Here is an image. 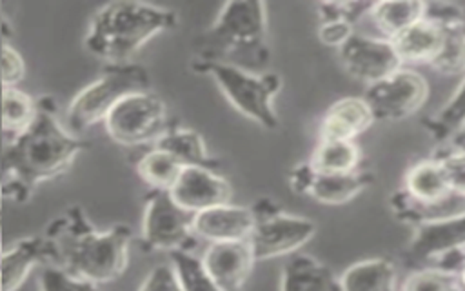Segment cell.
I'll use <instances>...</instances> for the list:
<instances>
[{"label":"cell","instance_id":"6da1fadb","mask_svg":"<svg viewBox=\"0 0 465 291\" xmlns=\"http://www.w3.org/2000/svg\"><path fill=\"white\" fill-rule=\"evenodd\" d=\"M85 146V140L71 133L58 118L54 102L40 96L31 125L4 142L0 167L4 198L24 204L38 186L67 173Z\"/></svg>","mask_w":465,"mask_h":291},{"label":"cell","instance_id":"7a4b0ae2","mask_svg":"<svg viewBox=\"0 0 465 291\" xmlns=\"http://www.w3.org/2000/svg\"><path fill=\"white\" fill-rule=\"evenodd\" d=\"M47 262L96 286L120 278L129 266L131 231L124 224L96 227L80 206H69L44 231Z\"/></svg>","mask_w":465,"mask_h":291},{"label":"cell","instance_id":"3957f363","mask_svg":"<svg viewBox=\"0 0 465 291\" xmlns=\"http://www.w3.org/2000/svg\"><path fill=\"white\" fill-rule=\"evenodd\" d=\"M176 24L178 13L163 5L138 0L107 2L93 13L84 49L105 65L129 64L143 45Z\"/></svg>","mask_w":465,"mask_h":291},{"label":"cell","instance_id":"277c9868","mask_svg":"<svg viewBox=\"0 0 465 291\" xmlns=\"http://www.w3.org/2000/svg\"><path fill=\"white\" fill-rule=\"evenodd\" d=\"M263 2L234 0L222 5L194 45V62H223L265 71L271 60Z\"/></svg>","mask_w":465,"mask_h":291},{"label":"cell","instance_id":"5b68a950","mask_svg":"<svg viewBox=\"0 0 465 291\" xmlns=\"http://www.w3.org/2000/svg\"><path fill=\"white\" fill-rule=\"evenodd\" d=\"M143 89H151V76L143 65L134 62L105 65L96 78L69 100L62 120L71 133L80 136L93 125L102 124L122 98Z\"/></svg>","mask_w":465,"mask_h":291},{"label":"cell","instance_id":"8992f818","mask_svg":"<svg viewBox=\"0 0 465 291\" xmlns=\"http://www.w3.org/2000/svg\"><path fill=\"white\" fill-rule=\"evenodd\" d=\"M193 69L209 75L227 102L245 118L267 131L278 127L274 98L282 89L280 75L249 71L223 62H193Z\"/></svg>","mask_w":465,"mask_h":291},{"label":"cell","instance_id":"52a82bcc","mask_svg":"<svg viewBox=\"0 0 465 291\" xmlns=\"http://www.w3.org/2000/svg\"><path fill=\"white\" fill-rule=\"evenodd\" d=\"M107 136L122 147H151L167 131L169 113L153 89L122 98L102 122Z\"/></svg>","mask_w":465,"mask_h":291},{"label":"cell","instance_id":"ba28073f","mask_svg":"<svg viewBox=\"0 0 465 291\" xmlns=\"http://www.w3.org/2000/svg\"><path fill=\"white\" fill-rule=\"evenodd\" d=\"M142 244L149 251H191L198 240L193 233V213L180 207L169 191L151 189L142 215Z\"/></svg>","mask_w":465,"mask_h":291},{"label":"cell","instance_id":"9c48e42d","mask_svg":"<svg viewBox=\"0 0 465 291\" xmlns=\"http://www.w3.org/2000/svg\"><path fill=\"white\" fill-rule=\"evenodd\" d=\"M429 96V82L409 67H400L389 76L369 84L361 98L371 107L374 120L398 122L420 111Z\"/></svg>","mask_w":465,"mask_h":291},{"label":"cell","instance_id":"30bf717a","mask_svg":"<svg viewBox=\"0 0 465 291\" xmlns=\"http://www.w3.org/2000/svg\"><path fill=\"white\" fill-rule=\"evenodd\" d=\"M254 227L247 238L256 262L278 256H291L316 233V224L307 216L291 213L256 211Z\"/></svg>","mask_w":465,"mask_h":291},{"label":"cell","instance_id":"8fae6325","mask_svg":"<svg viewBox=\"0 0 465 291\" xmlns=\"http://www.w3.org/2000/svg\"><path fill=\"white\" fill-rule=\"evenodd\" d=\"M343 71L365 85L374 84L403 67L391 40L352 33V36L338 49Z\"/></svg>","mask_w":465,"mask_h":291},{"label":"cell","instance_id":"7c38bea8","mask_svg":"<svg viewBox=\"0 0 465 291\" xmlns=\"http://www.w3.org/2000/svg\"><path fill=\"white\" fill-rule=\"evenodd\" d=\"M372 182V175L369 171H352V173H316L307 162L298 164L291 175V187L307 195L318 204L323 206H341L356 198L369 184Z\"/></svg>","mask_w":465,"mask_h":291},{"label":"cell","instance_id":"4fadbf2b","mask_svg":"<svg viewBox=\"0 0 465 291\" xmlns=\"http://www.w3.org/2000/svg\"><path fill=\"white\" fill-rule=\"evenodd\" d=\"M169 195L180 207L194 215L213 206L231 202L232 187L216 169L189 166L182 167Z\"/></svg>","mask_w":465,"mask_h":291},{"label":"cell","instance_id":"5bb4252c","mask_svg":"<svg viewBox=\"0 0 465 291\" xmlns=\"http://www.w3.org/2000/svg\"><path fill=\"white\" fill-rule=\"evenodd\" d=\"M200 262L209 278L223 291H243L256 264L247 240L209 244Z\"/></svg>","mask_w":465,"mask_h":291},{"label":"cell","instance_id":"9a60e30c","mask_svg":"<svg viewBox=\"0 0 465 291\" xmlns=\"http://www.w3.org/2000/svg\"><path fill=\"white\" fill-rule=\"evenodd\" d=\"M460 249H465V213L416 226L407 246V258L412 264L432 266L438 258Z\"/></svg>","mask_w":465,"mask_h":291},{"label":"cell","instance_id":"2e32d148","mask_svg":"<svg viewBox=\"0 0 465 291\" xmlns=\"http://www.w3.org/2000/svg\"><path fill=\"white\" fill-rule=\"evenodd\" d=\"M256 222L252 207L220 204L193 215V233L207 244L247 240Z\"/></svg>","mask_w":465,"mask_h":291},{"label":"cell","instance_id":"e0dca14e","mask_svg":"<svg viewBox=\"0 0 465 291\" xmlns=\"http://www.w3.org/2000/svg\"><path fill=\"white\" fill-rule=\"evenodd\" d=\"M374 124V115L361 96L334 100L318 127L320 140H356Z\"/></svg>","mask_w":465,"mask_h":291},{"label":"cell","instance_id":"ac0fdd59","mask_svg":"<svg viewBox=\"0 0 465 291\" xmlns=\"http://www.w3.org/2000/svg\"><path fill=\"white\" fill-rule=\"evenodd\" d=\"M47 262L45 242L42 235H29L2 247L0 253V289L16 291L35 271Z\"/></svg>","mask_w":465,"mask_h":291},{"label":"cell","instance_id":"d6986e66","mask_svg":"<svg viewBox=\"0 0 465 291\" xmlns=\"http://www.w3.org/2000/svg\"><path fill=\"white\" fill-rule=\"evenodd\" d=\"M280 291H340V282L318 258L294 253L282 269Z\"/></svg>","mask_w":465,"mask_h":291},{"label":"cell","instance_id":"ffe728a7","mask_svg":"<svg viewBox=\"0 0 465 291\" xmlns=\"http://www.w3.org/2000/svg\"><path fill=\"white\" fill-rule=\"evenodd\" d=\"M398 58L405 65L430 64L441 44V27L427 18H420L392 40Z\"/></svg>","mask_w":465,"mask_h":291},{"label":"cell","instance_id":"44dd1931","mask_svg":"<svg viewBox=\"0 0 465 291\" xmlns=\"http://www.w3.org/2000/svg\"><path fill=\"white\" fill-rule=\"evenodd\" d=\"M411 202L429 206L445 200L450 195L440 160L423 158L411 166L403 176V186L400 189Z\"/></svg>","mask_w":465,"mask_h":291},{"label":"cell","instance_id":"7402d4cb","mask_svg":"<svg viewBox=\"0 0 465 291\" xmlns=\"http://www.w3.org/2000/svg\"><path fill=\"white\" fill-rule=\"evenodd\" d=\"M340 291H398L396 266L387 258H365L340 276Z\"/></svg>","mask_w":465,"mask_h":291},{"label":"cell","instance_id":"603a6c76","mask_svg":"<svg viewBox=\"0 0 465 291\" xmlns=\"http://www.w3.org/2000/svg\"><path fill=\"white\" fill-rule=\"evenodd\" d=\"M154 147L171 155L182 167L200 166L216 169L218 162L211 156L203 136L183 125H169L167 131L154 142Z\"/></svg>","mask_w":465,"mask_h":291},{"label":"cell","instance_id":"cb8c5ba5","mask_svg":"<svg viewBox=\"0 0 465 291\" xmlns=\"http://www.w3.org/2000/svg\"><path fill=\"white\" fill-rule=\"evenodd\" d=\"M425 2L420 0H391L372 2L367 18L378 29L381 38L392 40L409 25L423 18Z\"/></svg>","mask_w":465,"mask_h":291},{"label":"cell","instance_id":"d4e9b609","mask_svg":"<svg viewBox=\"0 0 465 291\" xmlns=\"http://www.w3.org/2000/svg\"><path fill=\"white\" fill-rule=\"evenodd\" d=\"M38 111V98L16 87L0 89V129L4 142L24 133L35 120Z\"/></svg>","mask_w":465,"mask_h":291},{"label":"cell","instance_id":"484cf974","mask_svg":"<svg viewBox=\"0 0 465 291\" xmlns=\"http://www.w3.org/2000/svg\"><path fill=\"white\" fill-rule=\"evenodd\" d=\"M360 147L354 140H318L307 164L316 173H352L360 169Z\"/></svg>","mask_w":465,"mask_h":291},{"label":"cell","instance_id":"4316f807","mask_svg":"<svg viewBox=\"0 0 465 291\" xmlns=\"http://www.w3.org/2000/svg\"><path fill=\"white\" fill-rule=\"evenodd\" d=\"M441 27V44L429 64L434 71L445 76L465 75V18L438 24Z\"/></svg>","mask_w":465,"mask_h":291},{"label":"cell","instance_id":"83f0119b","mask_svg":"<svg viewBox=\"0 0 465 291\" xmlns=\"http://www.w3.org/2000/svg\"><path fill=\"white\" fill-rule=\"evenodd\" d=\"M134 167L145 186L156 191H169L182 171V166L171 155L154 146L145 147Z\"/></svg>","mask_w":465,"mask_h":291},{"label":"cell","instance_id":"f1b7e54d","mask_svg":"<svg viewBox=\"0 0 465 291\" xmlns=\"http://www.w3.org/2000/svg\"><path fill=\"white\" fill-rule=\"evenodd\" d=\"M465 122V75L461 76L458 87L449 96V100L425 122V127L432 140L447 144V140L460 129Z\"/></svg>","mask_w":465,"mask_h":291},{"label":"cell","instance_id":"f546056e","mask_svg":"<svg viewBox=\"0 0 465 291\" xmlns=\"http://www.w3.org/2000/svg\"><path fill=\"white\" fill-rule=\"evenodd\" d=\"M169 260L183 291H223L209 278L200 256H196L193 251L171 253Z\"/></svg>","mask_w":465,"mask_h":291},{"label":"cell","instance_id":"4dcf8cb0","mask_svg":"<svg viewBox=\"0 0 465 291\" xmlns=\"http://www.w3.org/2000/svg\"><path fill=\"white\" fill-rule=\"evenodd\" d=\"M398 291H463L456 273L438 267H420L412 271Z\"/></svg>","mask_w":465,"mask_h":291},{"label":"cell","instance_id":"1f68e13d","mask_svg":"<svg viewBox=\"0 0 465 291\" xmlns=\"http://www.w3.org/2000/svg\"><path fill=\"white\" fill-rule=\"evenodd\" d=\"M38 291H100V286L74 276L54 264H42L38 273Z\"/></svg>","mask_w":465,"mask_h":291},{"label":"cell","instance_id":"d6a6232c","mask_svg":"<svg viewBox=\"0 0 465 291\" xmlns=\"http://www.w3.org/2000/svg\"><path fill=\"white\" fill-rule=\"evenodd\" d=\"M27 73L22 53L9 42L4 40L0 45V84L2 87H16Z\"/></svg>","mask_w":465,"mask_h":291},{"label":"cell","instance_id":"836d02e7","mask_svg":"<svg viewBox=\"0 0 465 291\" xmlns=\"http://www.w3.org/2000/svg\"><path fill=\"white\" fill-rule=\"evenodd\" d=\"M372 2H322L318 4V18L325 20H343L356 25L363 16H367Z\"/></svg>","mask_w":465,"mask_h":291},{"label":"cell","instance_id":"e575fe53","mask_svg":"<svg viewBox=\"0 0 465 291\" xmlns=\"http://www.w3.org/2000/svg\"><path fill=\"white\" fill-rule=\"evenodd\" d=\"M436 158L441 164L450 193L465 198V151H443Z\"/></svg>","mask_w":465,"mask_h":291},{"label":"cell","instance_id":"d590c367","mask_svg":"<svg viewBox=\"0 0 465 291\" xmlns=\"http://www.w3.org/2000/svg\"><path fill=\"white\" fill-rule=\"evenodd\" d=\"M136 291H183V289L178 282V276L173 266L167 262V264L154 266L145 275V278L142 280Z\"/></svg>","mask_w":465,"mask_h":291},{"label":"cell","instance_id":"8d00e7d4","mask_svg":"<svg viewBox=\"0 0 465 291\" xmlns=\"http://www.w3.org/2000/svg\"><path fill=\"white\" fill-rule=\"evenodd\" d=\"M354 33V25L343 20H325L318 25V40L323 45L340 49Z\"/></svg>","mask_w":465,"mask_h":291},{"label":"cell","instance_id":"74e56055","mask_svg":"<svg viewBox=\"0 0 465 291\" xmlns=\"http://www.w3.org/2000/svg\"><path fill=\"white\" fill-rule=\"evenodd\" d=\"M443 146H447L443 151H465V122Z\"/></svg>","mask_w":465,"mask_h":291},{"label":"cell","instance_id":"f35d334b","mask_svg":"<svg viewBox=\"0 0 465 291\" xmlns=\"http://www.w3.org/2000/svg\"><path fill=\"white\" fill-rule=\"evenodd\" d=\"M4 191H2V184H0V218H2V209H4Z\"/></svg>","mask_w":465,"mask_h":291},{"label":"cell","instance_id":"ab89813d","mask_svg":"<svg viewBox=\"0 0 465 291\" xmlns=\"http://www.w3.org/2000/svg\"><path fill=\"white\" fill-rule=\"evenodd\" d=\"M0 253H2V242H0Z\"/></svg>","mask_w":465,"mask_h":291},{"label":"cell","instance_id":"60d3db41","mask_svg":"<svg viewBox=\"0 0 465 291\" xmlns=\"http://www.w3.org/2000/svg\"><path fill=\"white\" fill-rule=\"evenodd\" d=\"M0 89H2V84H0Z\"/></svg>","mask_w":465,"mask_h":291},{"label":"cell","instance_id":"b9f144b4","mask_svg":"<svg viewBox=\"0 0 465 291\" xmlns=\"http://www.w3.org/2000/svg\"><path fill=\"white\" fill-rule=\"evenodd\" d=\"M0 291H2V289H0Z\"/></svg>","mask_w":465,"mask_h":291}]
</instances>
